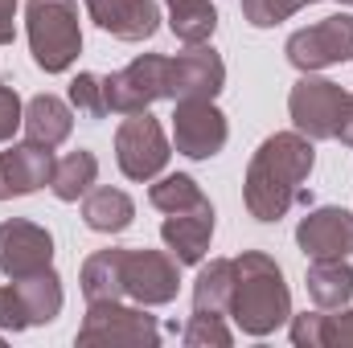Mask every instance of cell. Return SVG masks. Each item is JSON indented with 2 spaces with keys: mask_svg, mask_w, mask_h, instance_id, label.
Instances as JSON below:
<instances>
[{
  "mask_svg": "<svg viewBox=\"0 0 353 348\" xmlns=\"http://www.w3.org/2000/svg\"><path fill=\"white\" fill-rule=\"evenodd\" d=\"M107 115H136L148 111L157 98H169V58L165 54H140L123 70L103 78Z\"/></svg>",
  "mask_w": 353,
  "mask_h": 348,
  "instance_id": "cell-4",
  "label": "cell"
},
{
  "mask_svg": "<svg viewBox=\"0 0 353 348\" xmlns=\"http://www.w3.org/2000/svg\"><path fill=\"white\" fill-rule=\"evenodd\" d=\"M94 176H99V160H94V152H70V156H62V160L54 164L50 188H54L58 201H79V197H87L90 193Z\"/></svg>",
  "mask_w": 353,
  "mask_h": 348,
  "instance_id": "cell-24",
  "label": "cell"
},
{
  "mask_svg": "<svg viewBox=\"0 0 353 348\" xmlns=\"http://www.w3.org/2000/svg\"><path fill=\"white\" fill-rule=\"evenodd\" d=\"M21 127H25V140L46 144V148H58L74 131V111L58 94H33L25 102V123Z\"/></svg>",
  "mask_w": 353,
  "mask_h": 348,
  "instance_id": "cell-17",
  "label": "cell"
},
{
  "mask_svg": "<svg viewBox=\"0 0 353 348\" xmlns=\"http://www.w3.org/2000/svg\"><path fill=\"white\" fill-rule=\"evenodd\" d=\"M181 340L189 348H230L234 345V332L222 324V316H210V312H193L189 324L181 328Z\"/></svg>",
  "mask_w": 353,
  "mask_h": 348,
  "instance_id": "cell-26",
  "label": "cell"
},
{
  "mask_svg": "<svg viewBox=\"0 0 353 348\" xmlns=\"http://www.w3.org/2000/svg\"><path fill=\"white\" fill-rule=\"evenodd\" d=\"M12 283H17L21 299H25L29 324H50V320H58V312H62V279L54 274V266H50V270H37V274H29V279H12Z\"/></svg>",
  "mask_w": 353,
  "mask_h": 348,
  "instance_id": "cell-23",
  "label": "cell"
},
{
  "mask_svg": "<svg viewBox=\"0 0 353 348\" xmlns=\"http://www.w3.org/2000/svg\"><path fill=\"white\" fill-rule=\"evenodd\" d=\"M341 107H345V90L329 78H316V74H304L288 94V115H292L296 131L308 140H333Z\"/></svg>",
  "mask_w": 353,
  "mask_h": 348,
  "instance_id": "cell-8",
  "label": "cell"
},
{
  "mask_svg": "<svg viewBox=\"0 0 353 348\" xmlns=\"http://www.w3.org/2000/svg\"><path fill=\"white\" fill-rule=\"evenodd\" d=\"M230 316L247 336H271L292 320V291L279 262L263 250H243L234 259V299Z\"/></svg>",
  "mask_w": 353,
  "mask_h": 348,
  "instance_id": "cell-2",
  "label": "cell"
},
{
  "mask_svg": "<svg viewBox=\"0 0 353 348\" xmlns=\"http://www.w3.org/2000/svg\"><path fill=\"white\" fill-rule=\"evenodd\" d=\"M230 299H234V259H214L210 266H201L193 283V312L230 316Z\"/></svg>",
  "mask_w": 353,
  "mask_h": 348,
  "instance_id": "cell-21",
  "label": "cell"
},
{
  "mask_svg": "<svg viewBox=\"0 0 353 348\" xmlns=\"http://www.w3.org/2000/svg\"><path fill=\"white\" fill-rule=\"evenodd\" d=\"M169 156H173V148L165 140V127L148 111L123 115V123L115 131V160L128 180H157L165 173Z\"/></svg>",
  "mask_w": 353,
  "mask_h": 348,
  "instance_id": "cell-5",
  "label": "cell"
},
{
  "mask_svg": "<svg viewBox=\"0 0 353 348\" xmlns=\"http://www.w3.org/2000/svg\"><path fill=\"white\" fill-rule=\"evenodd\" d=\"M296 242L308 259H350L353 254V213L341 205H321L296 226Z\"/></svg>",
  "mask_w": 353,
  "mask_h": 348,
  "instance_id": "cell-13",
  "label": "cell"
},
{
  "mask_svg": "<svg viewBox=\"0 0 353 348\" xmlns=\"http://www.w3.org/2000/svg\"><path fill=\"white\" fill-rule=\"evenodd\" d=\"M148 201L161 209V213H185V209H197V205H210L201 184L185 173H173V176H161L152 188H148Z\"/></svg>",
  "mask_w": 353,
  "mask_h": 348,
  "instance_id": "cell-25",
  "label": "cell"
},
{
  "mask_svg": "<svg viewBox=\"0 0 353 348\" xmlns=\"http://www.w3.org/2000/svg\"><path fill=\"white\" fill-rule=\"evenodd\" d=\"M17 37V0H0V45H12Z\"/></svg>",
  "mask_w": 353,
  "mask_h": 348,
  "instance_id": "cell-33",
  "label": "cell"
},
{
  "mask_svg": "<svg viewBox=\"0 0 353 348\" xmlns=\"http://www.w3.org/2000/svg\"><path fill=\"white\" fill-rule=\"evenodd\" d=\"M226 87V62L214 45H189L169 58V98H218Z\"/></svg>",
  "mask_w": 353,
  "mask_h": 348,
  "instance_id": "cell-12",
  "label": "cell"
},
{
  "mask_svg": "<svg viewBox=\"0 0 353 348\" xmlns=\"http://www.w3.org/2000/svg\"><path fill=\"white\" fill-rule=\"evenodd\" d=\"M54 164H58L54 160V148L33 144V140L12 144L8 152H0V201L29 197V193L46 188L50 176H54Z\"/></svg>",
  "mask_w": 353,
  "mask_h": 348,
  "instance_id": "cell-14",
  "label": "cell"
},
{
  "mask_svg": "<svg viewBox=\"0 0 353 348\" xmlns=\"http://www.w3.org/2000/svg\"><path fill=\"white\" fill-rule=\"evenodd\" d=\"M316 164V148L300 131H275L259 144V152L247 164L243 201L255 221H279L300 201L304 180Z\"/></svg>",
  "mask_w": 353,
  "mask_h": 348,
  "instance_id": "cell-1",
  "label": "cell"
},
{
  "mask_svg": "<svg viewBox=\"0 0 353 348\" xmlns=\"http://www.w3.org/2000/svg\"><path fill=\"white\" fill-rule=\"evenodd\" d=\"M90 21L119 41H148L161 29L157 0H87Z\"/></svg>",
  "mask_w": 353,
  "mask_h": 348,
  "instance_id": "cell-15",
  "label": "cell"
},
{
  "mask_svg": "<svg viewBox=\"0 0 353 348\" xmlns=\"http://www.w3.org/2000/svg\"><path fill=\"white\" fill-rule=\"evenodd\" d=\"M0 345H4V340H0Z\"/></svg>",
  "mask_w": 353,
  "mask_h": 348,
  "instance_id": "cell-36",
  "label": "cell"
},
{
  "mask_svg": "<svg viewBox=\"0 0 353 348\" xmlns=\"http://www.w3.org/2000/svg\"><path fill=\"white\" fill-rule=\"evenodd\" d=\"M54 266V238L46 226L8 217L0 221V274L8 279H29L37 270Z\"/></svg>",
  "mask_w": 353,
  "mask_h": 348,
  "instance_id": "cell-11",
  "label": "cell"
},
{
  "mask_svg": "<svg viewBox=\"0 0 353 348\" xmlns=\"http://www.w3.org/2000/svg\"><path fill=\"white\" fill-rule=\"evenodd\" d=\"M25 33L37 70L66 74L83 54L79 29V0H29L25 4Z\"/></svg>",
  "mask_w": 353,
  "mask_h": 348,
  "instance_id": "cell-3",
  "label": "cell"
},
{
  "mask_svg": "<svg viewBox=\"0 0 353 348\" xmlns=\"http://www.w3.org/2000/svg\"><path fill=\"white\" fill-rule=\"evenodd\" d=\"M161 238H165L169 254L181 266H197L210 250V238H214V205H197V209H185V213H165Z\"/></svg>",
  "mask_w": 353,
  "mask_h": 348,
  "instance_id": "cell-16",
  "label": "cell"
},
{
  "mask_svg": "<svg viewBox=\"0 0 353 348\" xmlns=\"http://www.w3.org/2000/svg\"><path fill=\"white\" fill-rule=\"evenodd\" d=\"M25 328H33L25 299L17 291V283H8V287H0V332H25Z\"/></svg>",
  "mask_w": 353,
  "mask_h": 348,
  "instance_id": "cell-29",
  "label": "cell"
},
{
  "mask_svg": "<svg viewBox=\"0 0 353 348\" xmlns=\"http://www.w3.org/2000/svg\"><path fill=\"white\" fill-rule=\"evenodd\" d=\"M136 217V205L123 188H90L83 197V221L94 234H123Z\"/></svg>",
  "mask_w": 353,
  "mask_h": 348,
  "instance_id": "cell-20",
  "label": "cell"
},
{
  "mask_svg": "<svg viewBox=\"0 0 353 348\" xmlns=\"http://www.w3.org/2000/svg\"><path fill=\"white\" fill-rule=\"evenodd\" d=\"M308 299L321 312H337L353 299V266L350 259H312L308 274H304Z\"/></svg>",
  "mask_w": 353,
  "mask_h": 348,
  "instance_id": "cell-18",
  "label": "cell"
},
{
  "mask_svg": "<svg viewBox=\"0 0 353 348\" xmlns=\"http://www.w3.org/2000/svg\"><path fill=\"white\" fill-rule=\"evenodd\" d=\"M321 348H353V307L337 316H321Z\"/></svg>",
  "mask_w": 353,
  "mask_h": 348,
  "instance_id": "cell-30",
  "label": "cell"
},
{
  "mask_svg": "<svg viewBox=\"0 0 353 348\" xmlns=\"http://www.w3.org/2000/svg\"><path fill=\"white\" fill-rule=\"evenodd\" d=\"M123 254L119 246H107V250H94L83 262V295L87 303H111V299H123Z\"/></svg>",
  "mask_w": 353,
  "mask_h": 348,
  "instance_id": "cell-19",
  "label": "cell"
},
{
  "mask_svg": "<svg viewBox=\"0 0 353 348\" xmlns=\"http://www.w3.org/2000/svg\"><path fill=\"white\" fill-rule=\"evenodd\" d=\"M25 123V107H21V94L8 87V83H0V144H8L12 135H17V127Z\"/></svg>",
  "mask_w": 353,
  "mask_h": 348,
  "instance_id": "cell-31",
  "label": "cell"
},
{
  "mask_svg": "<svg viewBox=\"0 0 353 348\" xmlns=\"http://www.w3.org/2000/svg\"><path fill=\"white\" fill-rule=\"evenodd\" d=\"M226 115L214 107V98H176L173 111V144L189 160H210L226 148Z\"/></svg>",
  "mask_w": 353,
  "mask_h": 348,
  "instance_id": "cell-9",
  "label": "cell"
},
{
  "mask_svg": "<svg viewBox=\"0 0 353 348\" xmlns=\"http://www.w3.org/2000/svg\"><path fill=\"white\" fill-rule=\"evenodd\" d=\"M79 345H128V348H157L161 345V324L148 316L140 303L123 307L119 299L111 303H90L87 320L74 336Z\"/></svg>",
  "mask_w": 353,
  "mask_h": 348,
  "instance_id": "cell-6",
  "label": "cell"
},
{
  "mask_svg": "<svg viewBox=\"0 0 353 348\" xmlns=\"http://www.w3.org/2000/svg\"><path fill=\"white\" fill-rule=\"evenodd\" d=\"M70 107L87 119H107V98H103V78L99 74H79L70 83Z\"/></svg>",
  "mask_w": 353,
  "mask_h": 348,
  "instance_id": "cell-28",
  "label": "cell"
},
{
  "mask_svg": "<svg viewBox=\"0 0 353 348\" xmlns=\"http://www.w3.org/2000/svg\"><path fill=\"white\" fill-rule=\"evenodd\" d=\"M308 4H316V0H243V21L255 29H275Z\"/></svg>",
  "mask_w": 353,
  "mask_h": 348,
  "instance_id": "cell-27",
  "label": "cell"
},
{
  "mask_svg": "<svg viewBox=\"0 0 353 348\" xmlns=\"http://www.w3.org/2000/svg\"><path fill=\"white\" fill-rule=\"evenodd\" d=\"M321 316H325V312L292 316V345L296 348H321Z\"/></svg>",
  "mask_w": 353,
  "mask_h": 348,
  "instance_id": "cell-32",
  "label": "cell"
},
{
  "mask_svg": "<svg viewBox=\"0 0 353 348\" xmlns=\"http://www.w3.org/2000/svg\"><path fill=\"white\" fill-rule=\"evenodd\" d=\"M345 148H353V94H345V107H341V119H337V135Z\"/></svg>",
  "mask_w": 353,
  "mask_h": 348,
  "instance_id": "cell-34",
  "label": "cell"
},
{
  "mask_svg": "<svg viewBox=\"0 0 353 348\" xmlns=\"http://www.w3.org/2000/svg\"><path fill=\"white\" fill-rule=\"evenodd\" d=\"M341 4H353V0H341Z\"/></svg>",
  "mask_w": 353,
  "mask_h": 348,
  "instance_id": "cell-35",
  "label": "cell"
},
{
  "mask_svg": "<svg viewBox=\"0 0 353 348\" xmlns=\"http://www.w3.org/2000/svg\"><path fill=\"white\" fill-rule=\"evenodd\" d=\"M283 54L304 74L329 70L337 62H353V17L350 12H337V17H325V21L292 33L288 45H283Z\"/></svg>",
  "mask_w": 353,
  "mask_h": 348,
  "instance_id": "cell-7",
  "label": "cell"
},
{
  "mask_svg": "<svg viewBox=\"0 0 353 348\" xmlns=\"http://www.w3.org/2000/svg\"><path fill=\"white\" fill-rule=\"evenodd\" d=\"M181 262L165 250H128L123 254V295L136 299L140 307H165L176 299Z\"/></svg>",
  "mask_w": 353,
  "mask_h": 348,
  "instance_id": "cell-10",
  "label": "cell"
},
{
  "mask_svg": "<svg viewBox=\"0 0 353 348\" xmlns=\"http://www.w3.org/2000/svg\"><path fill=\"white\" fill-rule=\"evenodd\" d=\"M169 4V29L185 45H205L218 29V8L210 0H165Z\"/></svg>",
  "mask_w": 353,
  "mask_h": 348,
  "instance_id": "cell-22",
  "label": "cell"
}]
</instances>
